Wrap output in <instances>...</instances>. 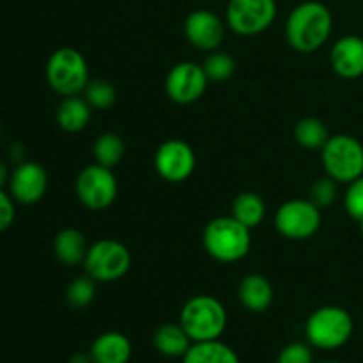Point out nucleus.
Returning a JSON list of instances; mask_svg holds the SVG:
<instances>
[{
    "label": "nucleus",
    "mask_w": 363,
    "mask_h": 363,
    "mask_svg": "<svg viewBox=\"0 0 363 363\" xmlns=\"http://www.w3.org/2000/svg\"><path fill=\"white\" fill-rule=\"evenodd\" d=\"M96 298V280L85 273L77 277L66 289V301L73 308H87Z\"/></svg>",
    "instance_id": "nucleus-25"
},
{
    "label": "nucleus",
    "mask_w": 363,
    "mask_h": 363,
    "mask_svg": "<svg viewBox=\"0 0 363 363\" xmlns=\"http://www.w3.org/2000/svg\"><path fill=\"white\" fill-rule=\"evenodd\" d=\"M252 229L238 222L233 215L209 220L202 233V245L209 257L218 262H238L252 247Z\"/></svg>",
    "instance_id": "nucleus-2"
},
{
    "label": "nucleus",
    "mask_w": 363,
    "mask_h": 363,
    "mask_svg": "<svg viewBox=\"0 0 363 363\" xmlns=\"http://www.w3.org/2000/svg\"><path fill=\"white\" fill-rule=\"evenodd\" d=\"M332 30V11L319 0H305L298 4L286 20L287 43L300 53H312L325 46Z\"/></svg>",
    "instance_id": "nucleus-1"
},
{
    "label": "nucleus",
    "mask_w": 363,
    "mask_h": 363,
    "mask_svg": "<svg viewBox=\"0 0 363 363\" xmlns=\"http://www.w3.org/2000/svg\"><path fill=\"white\" fill-rule=\"evenodd\" d=\"M197 167V156L190 144L179 138H169L155 152V169L167 183H183Z\"/></svg>",
    "instance_id": "nucleus-11"
},
{
    "label": "nucleus",
    "mask_w": 363,
    "mask_h": 363,
    "mask_svg": "<svg viewBox=\"0 0 363 363\" xmlns=\"http://www.w3.org/2000/svg\"><path fill=\"white\" fill-rule=\"evenodd\" d=\"M277 18L275 0H229L225 23L238 35H257Z\"/></svg>",
    "instance_id": "nucleus-10"
},
{
    "label": "nucleus",
    "mask_w": 363,
    "mask_h": 363,
    "mask_svg": "<svg viewBox=\"0 0 363 363\" xmlns=\"http://www.w3.org/2000/svg\"><path fill=\"white\" fill-rule=\"evenodd\" d=\"M84 268L96 282L108 284L123 279L131 268V254L126 245L117 240H99L89 247Z\"/></svg>",
    "instance_id": "nucleus-7"
},
{
    "label": "nucleus",
    "mask_w": 363,
    "mask_h": 363,
    "mask_svg": "<svg viewBox=\"0 0 363 363\" xmlns=\"http://www.w3.org/2000/svg\"><path fill=\"white\" fill-rule=\"evenodd\" d=\"M179 325L194 342L216 340L227 328V311L218 298L197 294L181 308Z\"/></svg>",
    "instance_id": "nucleus-3"
},
{
    "label": "nucleus",
    "mask_w": 363,
    "mask_h": 363,
    "mask_svg": "<svg viewBox=\"0 0 363 363\" xmlns=\"http://www.w3.org/2000/svg\"><path fill=\"white\" fill-rule=\"evenodd\" d=\"M344 208L347 215L353 220H363V176L347 184L346 195H344Z\"/></svg>",
    "instance_id": "nucleus-29"
},
{
    "label": "nucleus",
    "mask_w": 363,
    "mask_h": 363,
    "mask_svg": "<svg viewBox=\"0 0 363 363\" xmlns=\"http://www.w3.org/2000/svg\"><path fill=\"white\" fill-rule=\"evenodd\" d=\"M0 135H2V124H0Z\"/></svg>",
    "instance_id": "nucleus-36"
},
{
    "label": "nucleus",
    "mask_w": 363,
    "mask_h": 363,
    "mask_svg": "<svg viewBox=\"0 0 363 363\" xmlns=\"http://www.w3.org/2000/svg\"><path fill=\"white\" fill-rule=\"evenodd\" d=\"M152 344L163 357L183 358L194 340L190 339V335L184 332L179 323H165L156 328L155 335H152Z\"/></svg>",
    "instance_id": "nucleus-19"
},
{
    "label": "nucleus",
    "mask_w": 363,
    "mask_h": 363,
    "mask_svg": "<svg viewBox=\"0 0 363 363\" xmlns=\"http://www.w3.org/2000/svg\"><path fill=\"white\" fill-rule=\"evenodd\" d=\"M209 84L204 66L191 60H183L169 71L165 78V92L174 103L190 105L202 98Z\"/></svg>",
    "instance_id": "nucleus-12"
},
{
    "label": "nucleus",
    "mask_w": 363,
    "mask_h": 363,
    "mask_svg": "<svg viewBox=\"0 0 363 363\" xmlns=\"http://www.w3.org/2000/svg\"><path fill=\"white\" fill-rule=\"evenodd\" d=\"M321 211L311 199H293L277 209L275 227L291 241L308 240L321 227Z\"/></svg>",
    "instance_id": "nucleus-9"
},
{
    "label": "nucleus",
    "mask_w": 363,
    "mask_h": 363,
    "mask_svg": "<svg viewBox=\"0 0 363 363\" xmlns=\"http://www.w3.org/2000/svg\"><path fill=\"white\" fill-rule=\"evenodd\" d=\"M46 82L62 98L80 96L89 80V64L84 53L77 48L55 50L46 62Z\"/></svg>",
    "instance_id": "nucleus-5"
},
{
    "label": "nucleus",
    "mask_w": 363,
    "mask_h": 363,
    "mask_svg": "<svg viewBox=\"0 0 363 363\" xmlns=\"http://www.w3.org/2000/svg\"><path fill=\"white\" fill-rule=\"evenodd\" d=\"M330 64L346 80L363 77V38L350 34L337 39L330 52Z\"/></svg>",
    "instance_id": "nucleus-15"
},
{
    "label": "nucleus",
    "mask_w": 363,
    "mask_h": 363,
    "mask_svg": "<svg viewBox=\"0 0 363 363\" xmlns=\"http://www.w3.org/2000/svg\"><path fill=\"white\" fill-rule=\"evenodd\" d=\"M184 35L195 48L215 52L225 38V23L213 11L195 9L184 20Z\"/></svg>",
    "instance_id": "nucleus-13"
},
{
    "label": "nucleus",
    "mask_w": 363,
    "mask_h": 363,
    "mask_svg": "<svg viewBox=\"0 0 363 363\" xmlns=\"http://www.w3.org/2000/svg\"><path fill=\"white\" fill-rule=\"evenodd\" d=\"M84 98L92 110H108L117 99V91L110 82L91 80L84 91Z\"/></svg>",
    "instance_id": "nucleus-27"
},
{
    "label": "nucleus",
    "mask_w": 363,
    "mask_h": 363,
    "mask_svg": "<svg viewBox=\"0 0 363 363\" xmlns=\"http://www.w3.org/2000/svg\"><path fill=\"white\" fill-rule=\"evenodd\" d=\"M92 155H94L96 163L113 169V167H117L123 162L124 155H126V144H124L121 135L106 131V133L99 135L98 140L94 142Z\"/></svg>",
    "instance_id": "nucleus-23"
},
{
    "label": "nucleus",
    "mask_w": 363,
    "mask_h": 363,
    "mask_svg": "<svg viewBox=\"0 0 363 363\" xmlns=\"http://www.w3.org/2000/svg\"><path fill=\"white\" fill-rule=\"evenodd\" d=\"M339 195V183L332 179L330 176L319 177L312 183L311 190H308V199L318 206L319 209H326L337 201Z\"/></svg>",
    "instance_id": "nucleus-28"
},
{
    "label": "nucleus",
    "mask_w": 363,
    "mask_h": 363,
    "mask_svg": "<svg viewBox=\"0 0 363 363\" xmlns=\"http://www.w3.org/2000/svg\"><path fill=\"white\" fill-rule=\"evenodd\" d=\"M74 191H77L78 201L87 209L105 211L117 199L119 184H117V177L112 169L99 165V163H92L78 174Z\"/></svg>",
    "instance_id": "nucleus-8"
},
{
    "label": "nucleus",
    "mask_w": 363,
    "mask_h": 363,
    "mask_svg": "<svg viewBox=\"0 0 363 363\" xmlns=\"http://www.w3.org/2000/svg\"><path fill=\"white\" fill-rule=\"evenodd\" d=\"M91 116L92 108L87 99L80 98V96H67L60 101L55 119L60 130L67 131V133H78L89 126Z\"/></svg>",
    "instance_id": "nucleus-18"
},
{
    "label": "nucleus",
    "mask_w": 363,
    "mask_h": 363,
    "mask_svg": "<svg viewBox=\"0 0 363 363\" xmlns=\"http://www.w3.org/2000/svg\"><path fill=\"white\" fill-rule=\"evenodd\" d=\"M183 363H241L236 351L229 344L216 340H204V342H194L186 354L183 357Z\"/></svg>",
    "instance_id": "nucleus-21"
},
{
    "label": "nucleus",
    "mask_w": 363,
    "mask_h": 363,
    "mask_svg": "<svg viewBox=\"0 0 363 363\" xmlns=\"http://www.w3.org/2000/svg\"><path fill=\"white\" fill-rule=\"evenodd\" d=\"M358 225H360V233L363 234V220H360V222H358Z\"/></svg>",
    "instance_id": "nucleus-34"
},
{
    "label": "nucleus",
    "mask_w": 363,
    "mask_h": 363,
    "mask_svg": "<svg viewBox=\"0 0 363 363\" xmlns=\"http://www.w3.org/2000/svg\"><path fill=\"white\" fill-rule=\"evenodd\" d=\"M87 250L89 245L85 236L73 227H67V229L57 233L55 240H53V254L66 266L84 264Z\"/></svg>",
    "instance_id": "nucleus-20"
},
{
    "label": "nucleus",
    "mask_w": 363,
    "mask_h": 363,
    "mask_svg": "<svg viewBox=\"0 0 363 363\" xmlns=\"http://www.w3.org/2000/svg\"><path fill=\"white\" fill-rule=\"evenodd\" d=\"M69 363H92L91 354H84V353H77L71 357Z\"/></svg>",
    "instance_id": "nucleus-33"
},
{
    "label": "nucleus",
    "mask_w": 363,
    "mask_h": 363,
    "mask_svg": "<svg viewBox=\"0 0 363 363\" xmlns=\"http://www.w3.org/2000/svg\"><path fill=\"white\" fill-rule=\"evenodd\" d=\"M48 190V174L35 162H21L14 167L9 179V191L20 204H35Z\"/></svg>",
    "instance_id": "nucleus-14"
},
{
    "label": "nucleus",
    "mask_w": 363,
    "mask_h": 363,
    "mask_svg": "<svg viewBox=\"0 0 363 363\" xmlns=\"http://www.w3.org/2000/svg\"><path fill=\"white\" fill-rule=\"evenodd\" d=\"M204 71L208 74L209 82H227L229 78H233L234 71H236V60L233 59V55H229L227 52H211V55L204 60Z\"/></svg>",
    "instance_id": "nucleus-26"
},
{
    "label": "nucleus",
    "mask_w": 363,
    "mask_h": 363,
    "mask_svg": "<svg viewBox=\"0 0 363 363\" xmlns=\"http://www.w3.org/2000/svg\"><path fill=\"white\" fill-rule=\"evenodd\" d=\"M92 363H128L133 354L130 339L121 332H105L92 342Z\"/></svg>",
    "instance_id": "nucleus-17"
},
{
    "label": "nucleus",
    "mask_w": 363,
    "mask_h": 363,
    "mask_svg": "<svg viewBox=\"0 0 363 363\" xmlns=\"http://www.w3.org/2000/svg\"><path fill=\"white\" fill-rule=\"evenodd\" d=\"M14 216H16V209H14L13 195L6 194L0 188V233L13 225Z\"/></svg>",
    "instance_id": "nucleus-31"
},
{
    "label": "nucleus",
    "mask_w": 363,
    "mask_h": 363,
    "mask_svg": "<svg viewBox=\"0 0 363 363\" xmlns=\"http://www.w3.org/2000/svg\"><path fill=\"white\" fill-rule=\"evenodd\" d=\"M273 296L275 293H273L272 282L261 273H250L243 277L238 286V298L241 305L254 314L268 311L273 303Z\"/></svg>",
    "instance_id": "nucleus-16"
},
{
    "label": "nucleus",
    "mask_w": 363,
    "mask_h": 363,
    "mask_svg": "<svg viewBox=\"0 0 363 363\" xmlns=\"http://www.w3.org/2000/svg\"><path fill=\"white\" fill-rule=\"evenodd\" d=\"M326 176L339 184H350L363 176V145L358 138L340 133L328 138L321 149Z\"/></svg>",
    "instance_id": "nucleus-6"
},
{
    "label": "nucleus",
    "mask_w": 363,
    "mask_h": 363,
    "mask_svg": "<svg viewBox=\"0 0 363 363\" xmlns=\"http://www.w3.org/2000/svg\"><path fill=\"white\" fill-rule=\"evenodd\" d=\"M321 363H339V362H332V360H328V362H321Z\"/></svg>",
    "instance_id": "nucleus-35"
},
{
    "label": "nucleus",
    "mask_w": 363,
    "mask_h": 363,
    "mask_svg": "<svg viewBox=\"0 0 363 363\" xmlns=\"http://www.w3.org/2000/svg\"><path fill=\"white\" fill-rule=\"evenodd\" d=\"M294 138L303 149H311V151H318L319 149L321 151L323 145L328 142L330 133L328 128L325 126L321 119H318V117H303L294 126Z\"/></svg>",
    "instance_id": "nucleus-24"
},
{
    "label": "nucleus",
    "mask_w": 363,
    "mask_h": 363,
    "mask_svg": "<svg viewBox=\"0 0 363 363\" xmlns=\"http://www.w3.org/2000/svg\"><path fill=\"white\" fill-rule=\"evenodd\" d=\"M233 216L248 229H255L266 216L264 201L255 191H241L233 201Z\"/></svg>",
    "instance_id": "nucleus-22"
},
{
    "label": "nucleus",
    "mask_w": 363,
    "mask_h": 363,
    "mask_svg": "<svg viewBox=\"0 0 363 363\" xmlns=\"http://www.w3.org/2000/svg\"><path fill=\"white\" fill-rule=\"evenodd\" d=\"M277 363H314V351L308 342H291L280 351Z\"/></svg>",
    "instance_id": "nucleus-30"
},
{
    "label": "nucleus",
    "mask_w": 363,
    "mask_h": 363,
    "mask_svg": "<svg viewBox=\"0 0 363 363\" xmlns=\"http://www.w3.org/2000/svg\"><path fill=\"white\" fill-rule=\"evenodd\" d=\"M11 172L7 169V163L4 160H0V188H4V184L9 183Z\"/></svg>",
    "instance_id": "nucleus-32"
},
{
    "label": "nucleus",
    "mask_w": 363,
    "mask_h": 363,
    "mask_svg": "<svg viewBox=\"0 0 363 363\" xmlns=\"http://www.w3.org/2000/svg\"><path fill=\"white\" fill-rule=\"evenodd\" d=\"M354 332V321L350 312L337 305H326L308 315L305 337L312 347L333 351L350 342Z\"/></svg>",
    "instance_id": "nucleus-4"
}]
</instances>
